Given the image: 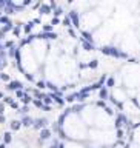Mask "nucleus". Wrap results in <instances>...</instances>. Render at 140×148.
I'll return each mask as SVG.
<instances>
[{
    "label": "nucleus",
    "instance_id": "2",
    "mask_svg": "<svg viewBox=\"0 0 140 148\" xmlns=\"http://www.w3.org/2000/svg\"><path fill=\"white\" fill-rule=\"evenodd\" d=\"M68 17H69V20H71V25H73L74 28L79 29V26H80V16H79V12L75 10H71L69 12H68Z\"/></svg>",
    "mask_w": 140,
    "mask_h": 148
},
{
    "label": "nucleus",
    "instance_id": "42",
    "mask_svg": "<svg viewBox=\"0 0 140 148\" xmlns=\"http://www.w3.org/2000/svg\"><path fill=\"white\" fill-rule=\"evenodd\" d=\"M49 148H58V139H52V143L49 145Z\"/></svg>",
    "mask_w": 140,
    "mask_h": 148
},
{
    "label": "nucleus",
    "instance_id": "26",
    "mask_svg": "<svg viewBox=\"0 0 140 148\" xmlns=\"http://www.w3.org/2000/svg\"><path fill=\"white\" fill-rule=\"evenodd\" d=\"M62 25H63V26H66V29L73 26V25H71V20H69V17H68V16H65V17H63V20H62Z\"/></svg>",
    "mask_w": 140,
    "mask_h": 148
},
{
    "label": "nucleus",
    "instance_id": "32",
    "mask_svg": "<svg viewBox=\"0 0 140 148\" xmlns=\"http://www.w3.org/2000/svg\"><path fill=\"white\" fill-rule=\"evenodd\" d=\"M33 104H34L35 108H39V110H42V106H43L42 100H39V99H33Z\"/></svg>",
    "mask_w": 140,
    "mask_h": 148
},
{
    "label": "nucleus",
    "instance_id": "24",
    "mask_svg": "<svg viewBox=\"0 0 140 148\" xmlns=\"http://www.w3.org/2000/svg\"><path fill=\"white\" fill-rule=\"evenodd\" d=\"M114 85H116L114 77H108V79H106V82H105V88H112Z\"/></svg>",
    "mask_w": 140,
    "mask_h": 148
},
{
    "label": "nucleus",
    "instance_id": "33",
    "mask_svg": "<svg viewBox=\"0 0 140 148\" xmlns=\"http://www.w3.org/2000/svg\"><path fill=\"white\" fill-rule=\"evenodd\" d=\"M0 80H2V82H10V74L0 73Z\"/></svg>",
    "mask_w": 140,
    "mask_h": 148
},
{
    "label": "nucleus",
    "instance_id": "5",
    "mask_svg": "<svg viewBox=\"0 0 140 148\" xmlns=\"http://www.w3.org/2000/svg\"><path fill=\"white\" fill-rule=\"evenodd\" d=\"M6 89L8 91H17V89H23V82L20 80H10L6 85Z\"/></svg>",
    "mask_w": 140,
    "mask_h": 148
},
{
    "label": "nucleus",
    "instance_id": "50",
    "mask_svg": "<svg viewBox=\"0 0 140 148\" xmlns=\"http://www.w3.org/2000/svg\"><path fill=\"white\" fill-rule=\"evenodd\" d=\"M6 122V117H5V114H0V123H5Z\"/></svg>",
    "mask_w": 140,
    "mask_h": 148
},
{
    "label": "nucleus",
    "instance_id": "28",
    "mask_svg": "<svg viewBox=\"0 0 140 148\" xmlns=\"http://www.w3.org/2000/svg\"><path fill=\"white\" fill-rule=\"evenodd\" d=\"M42 33H54V26H51V25H43L42 26Z\"/></svg>",
    "mask_w": 140,
    "mask_h": 148
},
{
    "label": "nucleus",
    "instance_id": "25",
    "mask_svg": "<svg viewBox=\"0 0 140 148\" xmlns=\"http://www.w3.org/2000/svg\"><path fill=\"white\" fill-rule=\"evenodd\" d=\"M0 23H2V25H10V23H12V22H11V17L2 16V17H0Z\"/></svg>",
    "mask_w": 140,
    "mask_h": 148
},
{
    "label": "nucleus",
    "instance_id": "29",
    "mask_svg": "<svg viewBox=\"0 0 140 148\" xmlns=\"http://www.w3.org/2000/svg\"><path fill=\"white\" fill-rule=\"evenodd\" d=\"M52 14H54V17H58V16H62V14H63V8H62V6H57L56 10L52 11Z\"/></svg>",
    "mask_w": 140,
    "mask_h": 148
},
{
    "label": "nucleus",
    "instance_id": "23",
    "mask_svg": "<svg viewBox=\"0 0 140 148\" xmlns=\"http://www.w3.org/2000/svg\"><path fill=\"white\" fill-rule=\"evenodd\" d=\"M97 66H99V60L97 59H94V60H91V62L86 63V68H91V70H96Z\"/></svg>",
    "mask_w": 140,
    "mask_h": 148
},
{
    "label": "nucleus",
    "instance_id": "3",
    "mask_svg": "<svg viewBox=\"0 0 140 148\" xmlns=\"http://www.w3.org/2000/svg\"><path fill=\"white\" fill-rule=\"evenodd\" d=\"M48 123L49 120L46 117H39V119H34V123H33V128L34 130H42V128H48Z\"/></svg>",
    "mask_w": 140,
    "mask_h": 148
},
{
    "label": "nucleus",
    "instance_id": "11",
    "mask_svg": "<svg viewBox=\"0 0 140 148\" xmlns=\"http://www.w3.org/2000/svg\"><path fill=\"white\" fill-rule=\"evenodd\" d=\"M79 40H80V43H82V48L85 49V51H96V45L94 43H88V42H85V40L82 39V37H79Z\"/></svg>",
    "mask_w": 140,
    "mask_h": 148
},
{
    "label": "nucleus",
    "instance_id": "37",
    "mask_svg": "<svg viewBox=\"0 0 140 148\" xmlns=\"http://www.w3.org/2000/svg\"><path fill=\"white\" fill-rule=\"evenodd\" d=\"M35 40V34H28V37H26V42L28 43H33Z\"/></svg>",
    "mask_w": 140,
    "mask_h": 148
},
{
    "label": "nucleus",
    "instance_id": "27",
    "mask_svg": "<svg viewBox=\"0 0 140 148\" xmlns=\"http://www.w3.org/2000/svg\"><path fill=\"white\" fill-rule=\"evenodd\" d=\"M12 26H14V23H10V25H3V26H2V29H0V31H2L3 34H6V33H10V31L12 29Z\"/></svg>",
    "mask_w": 140,
    "mask_h": 148
},
{
    "label": "nucleus",
    "instance_id": "45",
    "mask_svg": "<svg viewBox=\"0 0 140 148\" xmlns=\"http://www.w3.org/2000/svg\"><path fill=\"white\" fill-rule=\"evenodd\" d=\"M97 106H100V108H103V110H105L106 108V102H103V100H97Z\"/></svg>",
    "mask_w": 140,
    "mask_h": 148
},
{
    "label": "nucleus",
    "instance_id": "38",
    "mask_svg": "<svg viewBox=\"0 0 140 148\" xmlns=\"http://www.w3.org/2000/svg\"><path fill=\"white\" fill-rule=\"evenodd\" d=\"M48 6L51 8V11H52V10H56V8H57L58 5H57V2H54V0H51V2L48 3Z\"/></svg>",
    "mask_w": 140,
    "mask_h": 148
},
{
    "label": "nucleus",
    "instance_id": "52",
    "mask_svg": "<svg viewBox=\"0 0 140 148\" xmlns=\"http://www.w3.org/2000/svg\"><path fill=\"white\" fill-rule=\"evenodd\" d=\"M31 22H33V25H34V23H35V25H39V23H40V22H42V20H40L39 17H35V19H34V20H31Z\"/></svg>",
    "mask_w": 140,
    "mask_h": 148
},
{
    "label": "nucleus",
    "instance_id": "1",
    "mask_svg": "<svg viewBox=\"0 0 140 148\" xmlns=\"http://www.w3.org/2000/svg\"><path fill=\"white\" fill-rule=\"evenodd\" d=\"M99 51L105 56H109V57H114V59H122V60H126L129 57V54H126L125 51H122L120 48L117 46H112V45H105V46H100Z\"/></svg>",
    "mask_w": 140,
    "mask_h": 148
},
{
    "label": "nucleus",
    "instance_id": "36",
    "mask_svg": "<svg viewBox=\"0 0 140 148\" xmlns=\"http://www.w3.org/2000/svg\"><path fill=\"white\" fill-rule=\"evenodd\" d=\"M28 110H29V106H28V105H25V106H22V108H19V111H20V113L23 114V116H26V113H28Z\"/></svg>",
    "mask_w": 140,
    "mask_h": 148
},
{
    "label": "nucleus",
    "instance_id": "53",
    "mask_svg": "<svg viewBox=\"0 0 140 148\" xmlns=\"http://www.w3.org/2000/svg\"><path fill=\"white\" fill-rule=\"evenodd\" d=\"M42 110H43V111H51V106H48V105H43V106H42Z\"/></svg>",
    "mask_w": 140,
    "mask_h": 148
},
{
    "label": "nucleus",
    "instance_id": "40",
    "mask_svg": "<svg viewBox=\"0 0 140 148\" xmlns=\"http://www.w3.org/2000/svg\"><path fill=\"white\" fill-rule=\"evenodd\" d=\"M58 23H60V20H58V17H52V19H51V23H49V25H51V26H54V25H58Z\"/></svg>",
    "mask_w": 140,
    "mask_h": 148
},
{
    "label": "nucleus",
    "instance_id": "8",
    "mask_svg": "<svg viewBox=\"0 0 140 148\" xmlns=\"http://www.w3.org/2000/svg\"><path fill=\"white\" fill-rule=\"evenodd\" d=\"M52 136V131L49 128H42L40 130V133H39V140L40 142H45V140H48V139H51Z\"/></svg>",
    "mask_w": 140,
    "mask_h": 148
},
{
    "label": "nucleus",
    "instance_id": "18",
    "mask_svg": "<svg viewBox=\"0 0 140 148\" xmlns=\"http://www.w3.org/2000/svg\"><path fill=\"white\" fill-rule=\"evenodd\" d=\"M85 108V104H77V105H74L73 108H71V113H75V114H79L80 111H82Z\"/></svg>",
    "mask_w": 140,
    "mask_h": 148
},
{
    "label": "nucleus",
    "instance_id": "41",
    "mask_svg": "<svg viewBox=\"0 0 140 148\" xmlns=\"http://www.w3.org/2000/svg\"><path fill=\"white\" fill-rule=\"evenodd\" d=\"M68 34L71 35V37H74V39H77V34H75V31L73 28H68Z\"/></svg>",
    "mask_w": 140,
    "mask_h": 148
},
{
    "label": "nucleus",
    "instance_id": "47",
    "mask_svg": "<svg viewBox=\"0 0 140 148\" xmlns=\"http://www.w3.org/2000/svg\"><path fill=\"white\" fill-rule=\"evenodd\" d=\"M105 111H106V113L109 114V116H114V111H112V108H111V106H106V108H105Z\"/></svg>",
    "mask_w": 140,
    "mask_h": 148
},
{
    "label": "nucleus",
    "instance_id": "12",
    "mask_svg": "<svg viewBox=\"0 0 140 148\" xmlns=\"http://www.w3.org/2000/svg\"><path fill=\"white\" fill-rule=\"evenodd\" d=\"M51 8H49L46 3H40V6H39V14H42V16H46V14H51Z\"/></svg>",
    "mask_w": 140,
    "mask_h": 148
},
{
    "label": "nucleus",
    "instance_id": "10",
    "mask_svg": "<svg viewBox=\"0 0 140 148\" xmlns=\"http://www.w3.org/2000/svg\"><path fill=\"white\" fill-rule=\"evenodd\" d=\"M109 91H108V88H105V87H102L100 89H99V97H100V100H103V102H106L108 99H109Z\"/></svg>",
    "mask_w": 140,
    "mask_h": 148
},
{
    "label": "nucleus",
    "instance_id": "21",
    "mask_svg": "<svg viewBox=\"0 0 140 148\" xmlns=\"http://www.w3.org/2000/svg\"><path fill=\"white\" fill-rule=\"evenodd\" d=\"M63 100H65V104L66 102H75V93H73V94H66V96H63Z\"/></svg>",
    "mask_w": 140,
    "mask_h": 148
},
{
    "label": "nucleus",
    "instance_id": "9",
    "mask_svg": "<svg viewBox=\"0 0 140 148\" xmlns=\"http://www.w3.org/2000/svg\"><path fill=\"white\" fill-rule=\"evenodd\" d=\"M20 123H22V127H26V128H29V127H33V123H34V119L31 117V116H23V117L20 119Z\"/></svg>",
    "mask_w": 140,
    "mask_h": 148
},
{
    "label": "nucleus",
    "instance_id": "30",
    "mask_svg": "<svg viewBox=\"0 0 140 148\" xmlns=\"http://www.w3.org/2000/svg\"><path fill=\"white\" fill-rule=\"evenodd\" d=\"M116 136H117V139H119V140H122V139H123L125 137V131H123V130H116Z\"/></svg>",
    "mask_w": 140,
    "mask_h": 148
},
{
    "label": "nucleus",
    "instance_id": "35",
    "mask_svg": "<svg viewBox=\"0 0 140 148\" xmlns=\"http://www.w3.org/2000/svg\"><path fill=\"white\" fill-rule=\"evenodd\" d=\"M14 93H16V97L17 99H22V97H23V94H25L23 89H17V91H14Z\"/></svg>",
    "mask_w": 140,
    "mask_h": 148
},
{
    "label": "nucleus",
    "instance_id": "7",
    "mask_svg": "<svg viewBox=\"0 0 140 148\" xmlns=\"http://www.w3.org/2000/svg\"><path fill=\"white\" fill-rule=\"evenodd\" d=\"M58 37L57 33H39L35 34V39H40V40H56Z\"/></svg>",
    "mask_w": 140,
    "mask_h": 148
},
{
    "label": "nucleus",
    "instance_id": "43",
    "mask_svg": "<svg viewBox=\"0 0 140 148\" xmlns=\"http://www.w3.org/2000/svg\"><path fill=\"white\" fill-rule=\"evenodd\" d=\"M10 106H11V108H12V110H17V111H19V104H17V102H16V100H12V102H11V104H10Z\"/></svg>",
    "mask_w": 140,
    "mask_h": 148
},
{
    "label": "nucleus",
    "instance_id": "34",
    "mask_svg": "<svg viewBox=\"0 0 140 148\" xmlns=\"http://www.w3.org/2000/svg\"><path fill=\"white\" fill-rule=\"evenodd\" d=\"M12 100H14V97H11V96H3V105H5V104L10 105Z\"/></svg>",
    "mask_w": 140,
    "mask_h": 148
},
{
    "label": "nucleus",
    "instance_id": "58",
    "mask_svg": "<svg viewBox=\"0 0 140 148\" xmlns=\"http://www.w3.org/2000/svg\"><path fill=\"white\" fill-rule=\"evenodd\" d=\"M2 16H3V14H2V11H0V17H2Z\"/></svg>",
    "mask_w": 140,
    "mask_h": 148
},
{
    "label": "nucleus",
    "instance_id": "4",
    "mask_svg": "<svg viewBox=\"0 0 140 148\" xmlns=\"http://www.w3.org/2000/svg\"><path fill=\"white\" fill-rule=\"evenodd\" d=\"M48 96H49V99H51L54 104H57V105H60V106L65 105V100H63V93H60V91H58V93H49Z\"/></svg>",
    "mask_w": 140,
    "mask_h": 148
},
{
    "label": "nucleus",
    "instance_id": "49",
    "mask_svg": "<svg viewBox=\"0 0 140 148\" xmlns=\"http://www.w3.org/2000/svg\"><path fill=\"white\" fill-rule=\"evenodd\" d=\"M126 60H128V62H131V63H137V59H135V57H128V59H126Z\"/></svg>",
    "mask_w": 140,
    "mask_h": 148
},
{
    "label": "nucleus",
    "instance_id": "17",
    "mask_svg": "<svg viewBox=\"0 0 140 148\" xmlns=\"http://www.w3.org/2000/svg\"><path fill=\"white\" fill-rule=\"evenodd\" d=\"M33 22H28V23H23V26H22V29H23V33L26 34V35H28V34H31V31H33Z\"/></svg>",
    "mask_w": 140,
    "mask_h": 148
},
{
    "label": "nucleus",
    "instance_id": "22",
    "mask_svg": "<svg viewBox=\"0 0 140 148\" xmlns=\"http://www.w3.org/2000/svg\"><path fill=\"white\" fill-rule=\"evenodd\" d=\"M17 48H19V46H16V45H14V46H12V48H10V49H8V51H6V56H8V57H11V59H14V56H16V51H17Z\"/></svg>",
    "mask_w": 140,
    "mask_h": 148
},
{
    "label": "nucleus",
    "instance_id": "57",
    "mask_svg": "<svg viewBox=\"0 0 140 148\" xmlns=\"http://www.w3.org/2000/svg\"><path fill=\"white\" fill-rule=\"evenodd\" d=\"M0 49H2V42H0Z\"/></svg>",
    "mask_w": 140,
    "mask_h": 148
},
{
    "label": "nucleus",
    "instance_id": "6",
    "mask_svg": "<svg viewBox=\"0 0 140 148\" xmlns=\"http://www.w3.org/2000/svg\"><path fill=\"white\" fill-rule=\"evenodd\" d=\"M126 116L123 114V113H117V116H116V120H114V127H116V130H120L122 127L125 125V122H126Z\"/></svg>",
    "mask_w": 140,
    "mask_h": 148
},
{
    "label": "nucleus",
    "instance_id": "39",
    "mask_svg": "<svg viewBox=\"0 0 140 148\" xmlns=\"http://www.w3.org/2000/svg\"><path fill=\"white\" fill-rule=\"evenodd\" d=\"M106 79H108V76H106V74H102V76H100V79H99V83L105 85V82H106Z\"/></svg>",
    "mask_w": 140,
    "mask_h": 148
},
{
    "label": "nucleus",
    "instance_id": "48",
    "mask_svg": "<svg viewBox=\"0 0 140 148\" xmlns=\"http://www.w3.org/2000/svg\"><path fill=\"white\" fill-rule=\"evenodd\" d=\"M131 102H133V104L135 105V108H139V106H140V105H139V100H137V97H133V99H131Z\"/></svg>",
    "mask_w": 140,
    "mask_h": 148
},
{
    "label": "nucleus",
    "instance_id": "56",
    "mask_svg": "<svg viewBox=\"0 0 140 148\" xmlns=\"http://www.w3.org/2000/svg\"><path fill=\"white\" fill-rule=\"evenodd\" d=\"M0 99H3V93H0Z\"/></svg>",
    "mask_w": 140,
    "mask_h": 148
},
{
    "label": "nucleus",
    "instance_id": "44",
    "mask_svg": "<svg viewBox=\"0 0 140 148\" xmlns=\"http://www.w3.org/2000/svg\"><path fill=\"white\" fill-rule=\"evenodd\" d=\"M23 45H28V42H26V37L25 39H19V48L22 49V46H23Z\"/></svg>",
    "mask_w": 140,
    "mask_h": 148
},
{
    "label": "nucleus",
    "instance_id": "51",
    "mask_svg": "<svg viewBox=\"0 0 140 148\" xmlns=\"http://www.w3.org/2000/svg\"><path fill=\"white\" fill-rule=\"evenodd\" d=\"M0 114H5V105L0 104Z\"/></svg>",
    "mask_w": 140,
    "mask_h": 148
},
{
    "label": "nucleus",
    "instance_id": "55",
    "mask_svg": "<svg viewBox=\"0 0 140 148\" xmlns=\"http://www.w3.org/2000/svg\"><path fill=\"white\" fill-rule=\"evenodd\" d=\"M0 148H6V145H3V143H0Z\"/></svg>",
    "mask_w": 140,
    "mask_h": 148
},
{
    "label": "nucleus",
    "instance_id": "20",
    "mask_svg": "<svg viewBox=\"0 0 140 148\" xmlns=\"http://www.w3.org/2000/svg\"><path fill=\"white\" fill-rule=\"evenodd\" d=\"M22 102H23L25 105L31 104V102H33V97H31V94H29V93H25V94H23V97H22Z\"/></svg>",
    "mask_w": 140,
    "mask_h": 148
},
{
    "label": "nucleus",
    "instance_id": "31",
    "mask_svg": "<svg viewBox=\"0 0 140 148\" xmlns=\"http://www.w3.org/2000/svg\"><path fill=\"white\" fill-rule=\"evenodd\" d=\"M35 87H37V89H43V88H46V83H45V80H37Z\"/></svg>",
    "mask_w": 140,
    "mask_h": 148
},
{
    "label": "nucleus",
    "instance_id": "54",
    "mask_svg": "<svg viewBox=\"0 0 140 148\" xmlns=\"http://www.w3.org/2000/svg\"><path fill=\"white\" fill-rule=\"evenodd\" d=\"M79 68L80 70H85V68H86V63H79Z\"/></svg>",
    "mask_w": 140,
    "mask_h": 148
},
{
    "label": "nucleus",
    "instance_id": "13",
    "mask_svg": "<svg viewBox=\"0 0 140 148\" xmlns=\"http://www.w3.org/2000/svg\"><path fill=\"white\" fill-rule=\"evenodd\" d=\"M22 26H23V23H22V22H19V23L14 25V26H12V29H11V33L14 34L17 39H20V31H22Z\"/></svg>",
    "mask_w": 140,
    "mask_h": 148
},
{
    "label": "nucleus",
    "instance_id": "19",
    "mask_svg": "<svg viewBox=\"0 0 140 148\" xmlns=\"http://www.w3.org/2000/svg\"><path fill=\"white\" fill-rule=\"evenodd\" d=\"M45 83H46V88H49V89H51V93H58V91H60L57 85H54L52 82H49V80H48V82H45Z\"/></svg>",
    "mask_w": 140,
    "mask_h": 148
},
{
    "label": "nucleus",
    "instance_id": "15",
    "mask_svg": "<svg viewBox=\"0 0 140 148\" xmlns=\"http://www.w3.org/2000/svg\"><path fill=\"white\" fill-rule=\"evenodd\" d=\"M2 140H3V145H10V143L12 142V136H11V133H10V131H5V133H3Z\"/></svg>",
    "mask_w": 140,
    "mask_h": 148
},
{
    "label": "nucleus",
    "instance_id": "14",
    "mask_svg": "<svg viewBox=\"0 0 140 148\" xmlns=\"http://www.w3.org/2000/svg\"><path fill=\"white\" fill-rule=\"evenodd\" d=\"M10 128L12 130V131H19V130L22 128V123H20V119H14L10 122Z\"/></svg>",
    "mask_w": 140,
    "mask_h": 148
},
{
    "label": "nucleus",
    "instance_id": "16",
    "mask_svg": "<svg viewBox=\"0 0 140 148\" xmlns=\"http://www.w3.org/2000/svg\"><path fill=\"white\" fill-rule=\"evenodd\" d=\"M82 39L85 40V42H88V43H94V39H92V34L91 33H88V31H82Z\"/></svg>",
    "mask_w": 140,
    "mask_h": 148
},
{
    "label": "nucleus",
    "instance_id": "46",
    "mask_svg": "<svg viewBox=\"0 0 140 148\" xmlns=\"http://www.w3.org/2000/svg\"><path fill=\"white\" fill-rule=\"evenodd\" d=\"M25 77L29 80V82H34V76L33 74H29V73H25Z\"/></svg>",
    "mask_w": 140,
    "mask_h": 148
}]
</instances>
